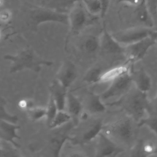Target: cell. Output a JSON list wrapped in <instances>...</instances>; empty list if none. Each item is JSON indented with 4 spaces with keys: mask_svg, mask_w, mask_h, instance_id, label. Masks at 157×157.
<instances>
[{
    "mask_svg": "<svg viewBox=\"0 0 157 157\" xmlns=\"http://www.w3.org/2000/svg\"><path fill=\"white\" fill-rule=\"evenodd\" d=\"M148 103L149 99L147 93L142 92L135 87H131L121 98L107 104L120 107L126 113L127 115L137 123L141 119L147 116Z\"/></svg>",
    "mask_w": 157,
    "mask_h": 157,
    "instance_id": "1",
    "label": "cell"
},
{
    "mask_svg": "<svg viewBox=\"0 0 157 157\" xmlns=\"http://www.w3.org/2000/svg\"><path fill=\"white\" fill-rule=\"evenodd\" d=\"M5 60L11 63L10 73H16L23 70L40 72L43 66H50L53 63L42 58L33 48H26L15 55L7 54L4 56Z\"/></svg>",
    "mask_w": 157,
    "mask_h": 157,
    "instance_id": "2",
    "label": "cell"
},
{
    "mask_svg": "<svg viewBox=\"0 0 157 157\" xmlns=\"http://www.w3.org/2000/svg\"><path fill=\"white\" fill-rule=\"evenodd\" d=\"M26 12V23L33 31L38 29L40 25L53 22L68 25V14L48 7L29 6Z\"/></svg>",
    "mask_w": 157,
    "mask_h": 157,
    "instance_id": "3",
    "label": "cell"
},
{
    "mask_svg": "<svg viewBox=\"0 0 157 157\" xmlns=\"http://www.w3.org/2000/svg\"><path fill=\"white\" fill-rule=\"evenodd\" d=\"M134 122L136 121L126 115V117L104 124L102 132L118 144L130 147L135 136Z\"/></svg>",
    "mask_w": 157,
    "mask_h": 157,
    "instance_id": "4",
    "label": "cell"
},
{
    "mask_svg": "<svg viewBox=\"0 0 157 157\" xmlns=\"http://www.w3.org/2000/svg\"><path fill=\"white\" fill-rule=\"evenodd\" d=\"M156 32L157 30H155L153 28L140 26L119 30L112 33V34L120 44L126 46L150 36Z\"/></svg>",
    "mask_w": 157,
    "mask_h": 157,
    "instance_id": "5",
    "label": "cell"
},
{
    "mask_svg": "<svg viewBox=\"0 0 157 157\" xmlns=\"http://www.w3.org/2000/svg\"><path fill=\"white\" fill-rule=\"evenodd\" d=\"M157 43V32L134 44L124 46L126 62L134 64L143 59L148 50Z\"/></svg>",
    "mask_w": 157,
    "mask_h": 157,
    "instance_id": "6",
    "label": "cell"
},
{
    "mask_svg": "<svg viewBox=\"0 0 157 157\" xmlns=\"http://www.w3.org/2000/svg\"><path fill=\"white\" fill-rule=\"evenodd\" d=\"M68 14V25L73 35L78 34L89 24V14L81 0L74 2Z\"/></svg>",
    "mask_w": 157,
    "mask_h": 157,
    "instance_id": "7",
    "label": "cell"
},
{
    "mask_svg": "<svg viewBox=\"0 0 157 157\" xmlns=\"http://www.w3.org/2000/svg\"><path fill=\"white\" fill-rule=\"evenodd\" d=\"M132 82L129 72L111 82L109 87L100 94L104 101L110 99H119L131 88Z\"/></svg>",
    "mask_w": 157,
    "mask_h": 157,
    "instance_id": "8",
    "label": "cell"
},
{
    "mask_svg": "<svg viewBox=\"0 0 157 157\" xmlns=\"http://www.w3.org/2000/svg\"><path fill=\"white\" fill-rule=\"evenodd\" d=\"M124 150L102 131L96 137L95 156L98 157L117 156Z\"/></svg>",
    "mask_w": 157,
    "mask_h": 157,
    "instance_id": "9",
    "label": "cell"
},
{
    "mask_svg": "<svg viewBox=\"0 0 157 157\" xmlns=\"http://www.w3.org/2000/svg\"><path fill=\"white\" fill-rule=\"evenodd\" d=\"M77 69L75 64L71 60L66 59L58 69L55 79L64 87L69 89L77 79Z\"/></svg>",
    "mask_w": 157,
    "mask_h": 157,
    "instance_id": "10",
    "label": "cell"
},
{
    "mask_svg": "<svg viewBox=\"0 0 157 157\" xmlns=\"http://www.w3.org/2000/svg\"><path fill=\"white\" fill-rule=\"evenodd\" d=\"M100 50L107 54L124 55L125 47L120 44L104 26L100 36Z\"/></svg>",
    "mask_w": 157,
    "mask_h": 157,
    "instance_id": "11",
    "label": "cell"
},
{
    "mask_svg": "<svg viewBox=\"0 0 157 157\" xmlns=\"http://www.w3.org/2000/svg\"><path fill=\"white\" fill-rule=\"evenodd\" d=\"M20 128V126L17 123L0 120V140L10 144L15 148H19L20 145L17 140L20 139L17 134Z\"/></svg>",
    "mask_w": 157,
    "mask_h": 157,
    "instance_id": "12",
    "label": "cell"
},
{
    "mask_svg": "<svg viewBox=\"0 0 157 157\" xmlns=\"http://www.w3.org/2000/svg\"><path fill=\"white\" fill-rule=\"evenodd\" d=\"M129 74L134 87L144 93H148L152 85L151 77L144 69H134L133 66L129 71Z\"/></svg>",
    "mask_w": 157,
    "mask_h": 157,
    "instance_id": "13",
    "label": "cell"
},
{
    "mask_svg": "<svg viewBox=\"0 0 157 157\" xmlns=\"http://www.w3.org/2000/svg\"><path fill=\"white\" fill-rule=\"evenodd\" d=\"M83 107L90 114L102 113L106 110V104L102 99L100 94L90 92L87 94Z\"/></svg>",
    "mask_w": 157,
    "mask_h": 157,
    "instance_id": "14",
    "label": "cell"
},
{
    "mask_svg": "<svg viewBox=\"0 0 157 157\" xmlns=\"http://www.w3.org/2000/svg\"><path fill=\"white\" fill-rule=\"evenodd\" d=\"M50 96L54 99L58 110H65L68 89L55 79L49 86Z\"/></svg>",
    "mask_w": 157,
    "mask_h": 157,
    "instance_id": "15",
    "label": "cell"
},
{
    "mask_svg": "<svg viewBox=\"0 0 157 157\" xmlns=\"http://www.w3.org/2000/svg\"><path fill=\"white\" fill-rule=\"evenodd\" d=\"M72 127V126L69 127V129H67L66 131L64 130L57 132L51 137L49 141V147L53 156H59L61 150L65 142L71 140L72 137H70L68 131Z\"/></svg>",
    "mask_w": 157,
    "mask_h": 157,
    "instance_id": "16",
    "label": "cell"
},
{
    "mask_svg": "<svg viewBox=\"0 0 157 157\" xmlns=\"http://www.w3.org/2000/svg\"><path fill=\"white\" fill-rule=\"evenodd\" d=\"M133 64L126 61V63L123 64L113 67L105 71V72H103L100 78L99 83L111 82L116 78L129 72Z\"/></svg>",
    "mask_w": 157,
    "mask_h": 157,
    "instance_id": "17",
    "label": "cell"
},
{
    "mask_svg": "<svg viewBox=\"0 0 157 157\" xmlns=\"http://www.w3.org/2000/svg\"><path fill=\"white\" fill-rule=\"evenodd\" d=\"M134 12L136 18L141 24V26L151 28L154 27L153 14L150 12L145 0L135 7Z\"/></svg>",
    "mask_w": 157,
    "mask_h": 157,
    "instance_id": "18",
    "label": "cell"
},
{
    "mask_svg": "<svg viewBox=\"0 0 157 157\" xmlns=\"http://www.w3.org/2000/svg\"><path fill=\"white\" fill-rule=\"evenodd\" d=\"M67 112L71 115L75 121L82 114L83 105L80 99L72 93L69 92L67 94L66 107Z\"/></svg>",
    "mask_w": 157,
    "mask_h": 157,
    "instance_id": "19",
    "label": "cell"
},
{
    "mask_svg": "<svg viewBox=\"0 0 157 157\" xmlns=\"http://www.w3.org/2000/svg\"><path fill=\"white\" fill-rule=\"evenodd\" d=\"M103 126L104 124L101 120H95L82 133L78 143L85 144L96 139L98 136L102 131Z\"/></svg>",
    "mask_w": 157,
    "mask_h": 157,
    "instance_id": "20",
    "label": "cell"
},
{
    "mask_svg": "<svg viewBox=\"0 0 157 157\" xmlns=\"http://www.w3.org/2000/svg\"><path fill=\"white\" fill-rule=\"evenodd\" d=\"M79 47L82 51L93 54L100 50V36L88 34L85 36L81 40Z\"/></svg>",
    "mask_w": 157,
    "mask_h": 157,
    "instance_id": "21",
    "label": "cell"
},
{
    "mask_svg": "<svg viewBox=\"0 0 157 157\" xmlns=\"http://www.w3.org/2000/svg\"><path fill=\"white\" fill-rule=\"evenodd\" d=\"M72 120L71 115L65 110H58L56 115L48 125L50 129H55L68 124Z\"/></svg>",
    "mask_w": 157,
    "mask_h": 157,
    "instance_id": "22",
    "label": "cell"
},
{
    "mask_svg": "<svg viewBox=\"0 0 157 157\" xmlns=\"http://www.w3.org/2000/svg\"><path fill=\"white\" fill-rule=\"evenodd\" d=\"M87 12L91 16L102 18L103 7L100 0H81Z\"/></svg>",
    "mask_w": 157,
    "mask_h": 157,
    "instance_id": "23",
    "label": "cell"
},
{
    "mask_svg": "<svg viewBox=\"0 0 157 157\" xmlns=\"http://www.w3.org/2000/svg\"><path fill=\"white\" fill-rule=\"evenodd\" d=\"M103 71L99 66H93L85 73L83 80L87 85L99 83L100 78Z\"/></svg>",
    "mask_w": 157,
    "mask_h": 157,
    "instance_id": "24",
    "label": "cell"
},
{
    "mask_svg": "<svg viewBox=\"0 0 157 157\" xmlns=\"http://www.w3.org/2000/svg\"><path fill=\"white\" fill-rule=\"evenodd\" d=\"M137 126H146L154 134L157 139V116L154 115L148 114V115L141 119L138 123Z\"/></svg>",
    "mask_w": 157,
    "mask_h": 157,
    "instance_id": "25",
    "label": "cell"
},
{
    "mask_svg": "<svg viewBox=\"0 0 157 157\" xmlns=\"http://www.w3.org/2000/svg\"><path fill=\"white\" fill-rule=\"evenodd\" d=\"M0 120H6L11 123H17L18 117L10 113L6 109V101L5 99L0 96Z\"/></svg>",
    "mask_w": 157,
    "mask_h": 157,
    "instance_id": "26",
    "label": "cell"
},
{
    "mask_svg": "<svg viewBox=\"0 0 157 157\" xmlns=\"http://www.w3.org/2000/svg\"><path fill=\"white\" fill-rule=\"evenodd\" d=\"M28 118L33 121H38L46 117V108L44 107L33 106L26 110Z\"/></svg>",
    "mask_w": 157,
    "mask_h": 157,
    "instance_id": "27",
    "label": "cell"
},
{
    "mask_svg": "<svg viewBox=\"0 0 157 157\" xmlns=\"http://www.w3.org/2000/svg\"><path fill=\"white\" fill-rule=\"evenodd\" d=\"M46 108V117H45V120L47 122V126L51 123L55 116L56 115V113L58 111V107L53 99V98L50 96H49V99L48 102L47 104Z\"/></svg>",
    "mask_w": 157,
    "mask_h": 157,
    "instance_id": "28",
    "label": "cell"
},
{
    "mask_svg": "<svg viewBox=\"0 0 157 157\" xmlns=\"http://www.w3.org/2000/svg\"><path fill=\"white\" fill-rule=\"evenodd\" d=\"M148 113V114L157 116V93L152 99H149Z\"/></svg>",
    "mask_w": 157,
    "mask_h": 157,
    "instance_id": "29",
    "label": "cell"
},
{
    "mask_svg": "<svg viewBox=\"0 0 157 157\" xmlns=\"http://www.w3.org/2000/svg\"><path fill=\"white\" fill-rule=\"evenodd\" d=\"M18 105L20 109L26 111L34 106L33 102L29 99H22L20 100L18 103Z\"/></svg>",
    "mask_w": 157,
    "mask_h": 157,
    "instance_id": "30",
    "label": "cell"
},
{
    "mask_svg": "<svg viewBox=\"0 0 157 157\" xmlns=\"http://www.w3.org/2000/svg\"><path fill=\"white\" fill-rule=\"evenodd\" d=\"M12 17L11 12L8 9H4L0 11V21L5 23L10 20Z\"/></svg>",
    "mask_w": 157,
    "mask_h": 157,
    "instance_id": "31",
    "label": "cell"
},
{
    "mask_svg": "<svg viewBox=\"0 0 157 157\" xmlns=\"http://www.w3.org/2000/svg\"><path fill=\"white\" fill-rule=\"evenodd\" d=\"M145 0H117L118 3L126 4L134 7H136L142 3Z\"/></svg>",
    "mask_w": 157,
    "mask_h": 157,
    "instance_id": "32",
    "label": "cell"
},
{
    "mask_svg": "<svg viewBox=\"0 0 157 157\" xmlns=\"http://www.w3.org/2000/svg\"><path fill=\"white\" fill-rule=\"evenodd\" d=\"M152 14L157 12V0H145Z\"/></svg>",
    "mask_w": 157,
    "mask_h": 157,
    "instance_id": "33",
    "label": "cell"
},
{
    "mask_svg": "<svg viewBox=\"0 0 157 157\" xmlns=\"http://www.w3.org/2000/svg\"><path fill=\"white\" fill-rule=\"evenodd\" d=\"M100 1H101L102 7H103V14H102V18H103L107 12L110 0H100Z\"/></svg>",
    "mask_w": 157,
    "mask_h": 157,
    "instance_id": "34",
    "label": "cell"
},
{
    "mask_svg": "<svg viewBox=\"0 0 157 157\" xmlns=\"http://www.w3.org/2000/svg\"><path fill=\"white\" fill-rule=\"evenodd\" d=\"M2 153V147L1 145V143H0V156H1Z\"/></svg>",
    "mask_w": 157,
    "mask_h": 157,
    "instance_id": "35",
    "label": "cell"
},
{
    "mask_svg": "<svg viewBox=\"0 0 157 157\" xmlns=\"http://www.w3.org/2000/svg\"><path fill=\"white\" fill-rule=\"evenodd\" d=\"M2 3V0H0V6H1Z\"/></svg>",
    "mask_w": 157,
    "mask_h": 157,
    "instance_id": "36",
    "label": "cell"
},
{
    "mask_svg": "<svg viewBox=\"0 0 157 157\" xmlns=\"http://www.w3.org/2000/svg\"><path fill=\"white\" fill-rule=\"evenodd\" d=\"M72 1H74L75 2V1H78V0H72Z\"/></svg>",
    "mask_w": 157,
    "mask_h": 157,
    "instance_id": "37",
    "label": "cell"
},
{
    "mask_svg": "<svg viewBox=\"0 0 157 157\" xmlns=\"http://www.w3.org/2000/svg\"><path fill=\"white\" fill-rule=\"evenodd\" d=\"M0 36H1V33H0Z\"/></svg>",
    "mask_w": 157,
    "mask_h": 157,
    "instance_id": "38",
    "label": "cell"
}]
</instances>
